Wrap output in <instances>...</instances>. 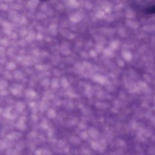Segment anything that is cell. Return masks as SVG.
Masks as SVG:
<instances>
[{"instance_id": "cell-2", "label": "cell", "mask_w": 155, "mask_h": 155, "mask_svg": "<svg viewBox=\"0 0 155 155\" xmlns=\"http://www.w3.org/2000/svg\"><path fill=\"white\" fill-rule=\"evenodd\" d=\"M40 1H44V2H45V1H48V0H40Z\"/></svg>"}, {"instance_id": "cell-1", "label": "cell", "mask_w": 155, "mask_h": 155, "mask_svg": "<svg viewBox=\"0 0 155 155\" xmlns=\"http://www.w3.org/2000/svg\"><path fill=\"white\" fill-rule=\"evenodd\" d=\"M145 13L147 15H153L155 14V5L148 7L145 10Z\"/></svg>"}]
</instances>
